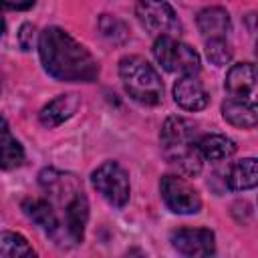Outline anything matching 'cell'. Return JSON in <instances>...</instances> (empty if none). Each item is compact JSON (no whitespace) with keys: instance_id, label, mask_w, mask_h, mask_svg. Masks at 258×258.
Wrapping results in <instances>:
<instances>
[{"instance_id":"obj_20","label":"cell","mask_w":258,"mask_h":258,"mask_svg":"<svg viewBox=\"0 0 258 258\" xmlns=\"http://www.w3.org/2000/svg\"><path fill=\"white\" fill-rule=\"evenodd\" d=\"M99 28H101L103 36H105L107 40H111L113 44H121V42H125L127 36H129L127 26H125L119 18L109 16V14H103V16L99 18Z\"/></svg>"},{"instance_id":"obj_11","label":"cell","mask_w":258,"mask_h":258,"mask_svg":"<svg viewBox=\"0 0 258 258\" xmlns=\"http://www.w3.org/2000/svg\"><path fill=\"white\" fill-rule=\"evenodd\" d=\"M81 107V99L79 95L75 93H69V95H58L56 99H52L48 105L42 107L38 119L44 127L52 129V127H58L60 123H64L67 119H71L77 109Z\"/></svg>"},{"instance_id":"obj_17","label":"cell","mask_w":258,"mask_h":258,"mask_svg":"<svg viewBox=\"0 0 258 258\" xmlns=\"http://www.w3.org/2000/svg\"><path fill=\"white\" fill-rule=\"evenodd\" d=\"M22 210L24 214L36 224L40 226L44 232L54 234L58 230V218L52 210V206L46 200H24L22 202Z\"/></svg>"},{"instance_id":"obj_5","label":"cell","mask_w":258,"mask_h":258,"mask_svg":"<svg viewBox=\"0 0 258 258\" xmlns=\"http://www.w3.org/2000/svg\"><path fill=\"white\" fill-rule=\"evenodd\" d=\"M135 16L153 36H179L181 22L165 0H137Z\"/></svg>"},{"instance_id":"obj_3","label":"cell","mask_w":258,"mask_h":258,"mask_svg":"<svg viewBox=\"0 0 258 258\" xmlns=\"http://www.w3.org/2000/svg\"><path fill=\"white\" fill-rule=\"evenodd\" d=\"M119 77L127 95L141 105H159L163 97V83L157 71L141 56L129 54L119 60Z\"/></svg>"},{"instance_id":"obj_9","label":"cell","mask_w":258,"mask_h":258,"mask_svg":"<svg viewBox=\"0 0 258 258\" xmlns=\"http://www.w3.org/2000/svg\"><path fill=\"white\" fill-rule=\"evenodd\" d=\"M173 101L185 111H200L208 107L210 95L196 75H181V79L173 85Z\"/></svg>"},{"instance_id":"obj_15","label":"cell","mask_w":258,"mask_h":258,"mask_svg":"<svg viewBox=\"0 0 258 258\" xmlns=\"http://www.w3.org/2000/svg\"><path fill=\"white\" fill-rule=\"evenodd\" d=\"M226 183L234 191H244V189L256 187V183H258L256 159L246 157V159H240V161L232 163V167L228 169V175H226Z\"/></svg>"},{"instance_id":"obj_2","label":"cell","mask_w":258,"mask_h":258,"mask_svg":"<svg viewBox=\"0 0 258 258\" xmlns=\"http://www.w3.org/2000/svg\"><path fill=\"white\" fill-rule=\"evenodd\" d=\"M161 149L165 159L183 175L196 177L202 171V155L196 143V125L183 117H167L161 127Z\"/></svg>"},{"instance_id":"obj_7","label":"cell","mask_w":258,"mask_h":258,"mask_svg":"<svg viewBox=\"0 0 258 258\" xmlns=\"http://www.w3.org/2000/svg\"><path fill=\"white\" fill-rule=\"evenodd\" d=\"M159 191L165 206L173 214H198L202 208V200L198 189L177 175H163L159 181Z\"/></svg>"},{"instance_id":"obj_4","label":"cell","mask_w":258,"mask_h":258,"mask_svg":"<svg viewBox=\"0 0 258 258\" xmlns=\"http://www.w3.org/2000/svg\"><path fill=\"white\" fill-rule=\"evenodd\" d=\"M155 60L169 73L196 75L202 67L200 54L185 42H179L175 36H157L153 42Z\"/></svg>"},{"instance_id":"obj_18","label":"cell","mask_w":258,"mask_h":258,"mask_svg":"<svg viewBox=\"0 0 258 258\" xmlns=\"http://www.w3.org/2000/svg\"><path fill=\"white\" fill-rule=\"evenodd\" d=\"M22 256H34V250L26 242V238L16 232L2 230L0 232V258H22Z\"/></svg>"},{"instance_id":"obj_24","label":"cell","mask_w":258,"mask_h":258,"mask_svg":"<svg viewBox=\"0 0 258 258\" xmlns=\"http://www.w3.org/2000/svg\"><path fill=\"white\" fill-rule=\"evenodd\" d=\"M2 131H8V123H6V119L0 115V133H2Z\"/></svg>"},{"instance_id":"obj_16","label":"cell","mask_w":258,"mask_h":258,"mask_svg":"<svg viewBox=\"0 0 258 258\" xmlns=\"http://www.w3.org/2000/svg\"><path fill=\"white\" fill-rule=\"evenodd\" d=\"M198 143V151L202 157H206L208 161H222L228 159L236 153V141L220 135V133H212V135H204Z\"/></svg>"},{"instance_id":"obj_13","label":"cell","mask_w":258,"mask_h":258,"mask_svg":"<svg viewBox=\"0 0 258 258\" xmlns=\"http://www.w3.org/2000/svg\"><path fill=\"white\" fill-rule=\"evenodd\" d=\"M222 115L230 125L242 127V129H252L258 123L256 105L246 99H234V97L226 99L222 103Z\"/></svg>"},{"instance_id":"obj_19","label":"cell","mask_w":258,"mask_h":258,"mask_svg":"<svg viewBox=\"0 0 258 258\" xmlns=\"http://www.w3.org/2000/svg\"><path fill=\"white\" fill-rule=\"evenodd\" d=\"M24 161V149L10 131L0 133V169H14Z\"/></svg>"},{"instance_id":"obj_25","label":"cell","mask_w":258,"mask_h":258,"mask_svg":"<svg viewBox=\"0 0 258 258\" xmlns=\"http://www.w3.org/2000/svg\"><path fill=\"white\" fill-rule=\"evenodd\" d=\"M4 30H6V22H4V18H2V14H0V36L4 34Z\"/></svg>"},{"instance_id":"obj_12","label":"cell","mask_w":258,"mask_h":258,"mask_svg":"<svg viewBox=\"0 0 258 258\" xmlns=\"http://www.w3.org/2000/svg\"><path fill=\"white\" fill-rule=\"evenodd\" d=\"M256 87V69L252 62L234 64L226 75V91L234 99H246L254 93Z\"/></svg>"},{"instance_id":"obj_14","label":"cell","mask_w":258,"mask_h":258,"mask_svg":"<svg viewBox=\"0 0 258 258\" xmlns=\"http://www.w3.org/2000/svg\"><path fill=\"white\" fill-rule=\"evenodd\" d=\"M198 28L206 38H226L232 28L230 14L220 6L204 8L198 14Z\"/></svg>"},{"instance_id":"obj_6","label":"cell","mask_w":258,"mask_h":258,"mask_svg":"<svg viewBox=\"0 0 258 258\" xmlns=\"http://www.w3.org/2000/svg\"><path fill=\"white\" fill-rule=\"evenodd\" d=\"M91 183L113 208H123L129 202V194H131L129 175L117 161L101 163L91 173Z\"/></svg>"},{"instance_id":"obj_8","label":"cell","mask_w":258,"mask_h":258,"mask_svg":"<svg viewBox=\"0 0 258 258\" xmlns=\"http://www.w3.org/2000/svg\"><path fill=\"white\" fill-rule=\"evenodd\" d=\"M173 248L183 256H210L216 252V236L208 228H181L171 234Z\"/></svg>"},{"instance_id":"obj_21","label":"cell","mask_w":258,"mask_h":258,"mask_svg":"<svg viewBox=\"0 0 258 258\" xmlns=\"http://www.w3.org/2000/svg\"><path fill=\"white\" fill-rule=\"evenodd\" d=\"M206 56L212 64L224 67L232 60V46L226 42V38H208L206 42Z\"/></svg>"},{"instance_id":"obj_1","label":"cell","mask_w":258,"mask_h":258,"mask_svg":"<svg viewBox=\"0 0 258 258\" xmlns=\"http://www.w3.org/2000/svg\"><path fill=\"white\" fill-rule=\"evenodd\" d=\"M38 54L44 71L64 83H93L99 77L95 56L67 30L48 26L38 36Z\"/></svg>"},{"instance_id":"obj_23","label":"cell","mask_w":258,"mask_h":258,"mask_svg":"<svg viewBox=\"0 0 258 258\" xmlns=\"http://www.w3.org/2000/svg\"><path fill=\"white\" fill-rule=\"evenodd\" d=\"M36 0H0V6H6L10 10H28L34 6Z\"/></svg>"},{"instance_id":"obj_10","label":"cell","mask_w":258,"mask_h":258,"mask_svg":"<svg viewBox=\"0 0 258 258\" xmlns=\"http://www.w3.org/2000/svg\"><path fill=\"white\" fill-rule=\"evenodd\" d=\"M89 220V202L81 189H75L71 200L64 204V226L73 242H83L85 226Z\"/></svg>"},{"instance_id":"obj_22","label":"cell","mask_w":258,"mask_h":258,"mask_svg":"<svg viewBox=\"0 0 258 258\" xmlns=\"http://www.w3.org/2000/svg\"><path fill=\"white\" fill-rule=\"evenodd\" d=\"M34 38H36V28L34 24H22L18 30V44L22 50H30L34 46Z\"/></svg>"}]
</instances>
